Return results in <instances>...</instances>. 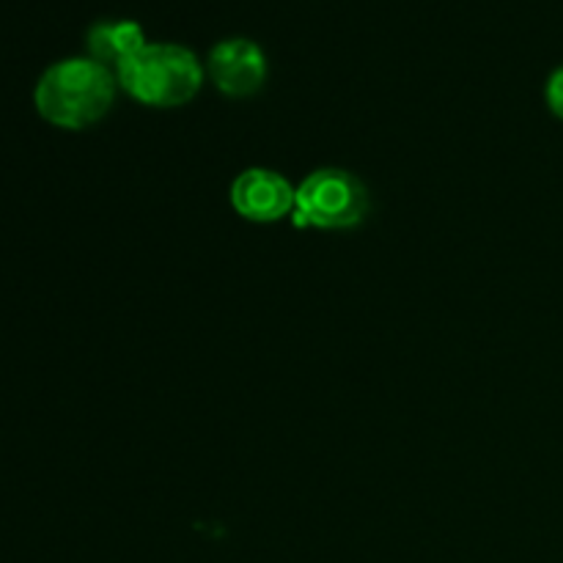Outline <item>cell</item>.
Listing matches in <instances>:
<instances>
[{"label":"cell","mask_w":563,"mask_h":563,"mask_svg":"<svg viewBox=\"0 0 563 563\" xmlns=\"http://www.w3.org/2000/svg\"><path fill=\"white\" fill-rule=\"evenodd\" d=\"M113 71L88 55L55 60L42 71L33 91L38 115L60 130H86L97 124L115 99Z\"/></svg>","instance_id":"obj_1"},{"label":"cell","mask_w":563,"mask_h":563,"mask_svg":"<svg viewBox=\"0 0 563 563\" xmlns=\"http://www.w3.org/2000/svg\"><path fill=\"white\" fill-rule=\"evenodd\" d=\"M203 77L207 71L196 53L176 42H146L115 71L119 86L148 108L187 104L201 91Z\"/></svg>","instance_id":"obj_2"},{"label":"cell","mask_w":563,"mask_h":563,"mask_svg":"<svg viewBox=\"0 0 563 563\" xmlns=\"http://www.w3.org/2000/svg\"><path fill=\"white\" fill-rule=\"evenodd\" d=\"M368 190L355 174L341 168H319L295 187V223L308 229L344 231L361 223L368 212Z\"/></svg>","instance_id":"obj_3"},{"label":"cell","mask_w":563,"mask_h":563,"mask_svg":"<svg viewBox=\"0 0 563 563\" xmlns=\"http://www.w3.org/2000/svg\"><path fill=\"white\" fill-rule=\"evenodd\" d=\"M207 75L225 97H251L267 80V55L253 38H223L209 49Z\"/></svg>","instance_id":"obj_4"},{"label":"cell","mask_w":563,"mask_h":563,"mask_svg":"<svg viewBox=\"0 0 563 563\" xmlns=\"http://www.w3.org/2000/svg\"><path fill=\"white\" fill-rule=\"evenodd\" d=\"M231 207L251 223H275L295 212V187L269 168H247L231 181Z\"/></svg>","instance_id":"obj_5"},{"label":"cell","mask_w":563,"mask_h":563,"mask_svg":"<svg viewBox=\"0 0 563 563\" xmlns=\"http://www.w3.org/2000/svg\"><path fill=\"white\" fill-rule=\"evenodd\" d=\"M143 44H146V36H143V27L135 20H102L88 27L86 36L88 58L108 66L113 75Z\"/></svg>","instance_id":"obj_6"},{"label":"cell","mask_w":563,"mask_h":563,"mask_svg":"<svg viewBox=\"0 0 563 563\" xmlns=\"http://www.w3.org/2000/svg\"><path fill=\"white\" fill-rule=\"evenodd\" d=\"M544 99H548V108L553 110L559 119H563V66L548 77V86H544Z\"/></svg>","instance_id":"obj_7"}]
</instances>
